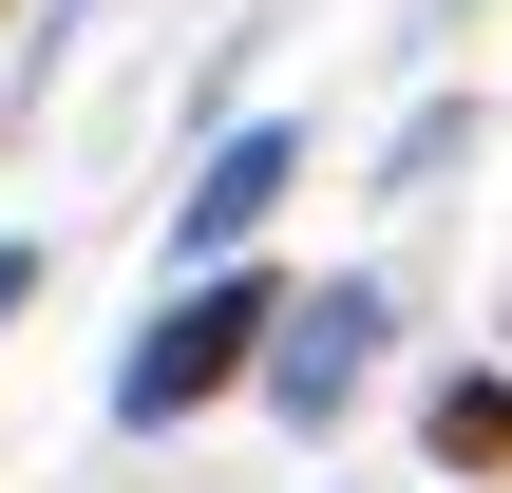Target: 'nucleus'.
<instances>
[{
	"label": "nucleus",
	"instance_id": "nucleus-1",
	"mask_svg": "<svg viewBox=\"0 0 512 493\" xmlns=\"http://www.w3.org/2000/svg\"><path fill=\"white\" fill-rule=\"evenodd\" d=\"M266 323H285V304H266V285H190V304H171V323H152V342H133V361H114V418H133V437H152V418H190V399H228V380H247V342H266Z\"/></svg>",
	"mask_w": 512,
	"mask_h": 493
},
{
	"label": "nucleus",
	"instance_id": "nucleus-2",
	"mask_svg": "<svg viewBox=\"0 0 512 493\" xmlns=\"http://www.w3.org/2000/svg\"><path fill=\"white\" fill-rule=\"evenodd\" d=\"M361 342H380V285H304V304L266 323V399H285V418H342V399H361Z\"/></svg>",
	"mask_w": 512,
	"mask_h": 493
},
{
	"label": "nucleus",
	"instance_id": "nucleus-3",
	"mask_svg": "<svg viewBox=\"0 0 512 493\" xmlns=\"http://www.w3.org/2000/svg\"><path fill=\"white\" fill-rule=\"evenodd\" d=\"M285 171H304V133H266V114H247V133L209 152V190H190V247H247V209H266Z\"/></svg>",
	"mask_w": 512,
	"mask_h": 493
},
{
	"label": "nucleus",
	"instance_id": "nucleus-4",
	"mask_svg": "<svg viewBox=\"0 0 512 493\" xmlns=\"http://www.w3.org/2000/svg\"><path fill=\"white\" fill-rule=\"evenodd\" d=\"M437 456L494 475V456H512V380H456V399H437Z\"/></svg>",
	"mask_w": 512,
	"mask_h": 493
},
{
	"label": "nucleus",
	"instance_id": "nucleus-5",
	"mask_svg": "<svg viewBox=\"0 0 512 493\" xmlns=\"http://www.w3.org/2000/svg\"><path fill=\"white\" fill-rule=\"evenodd\" d=\"M19 304H38V247H0V323H19Z\"/></svg>",
	"mask_w": 512,
	"mask_h": 493
}]
</instances>
